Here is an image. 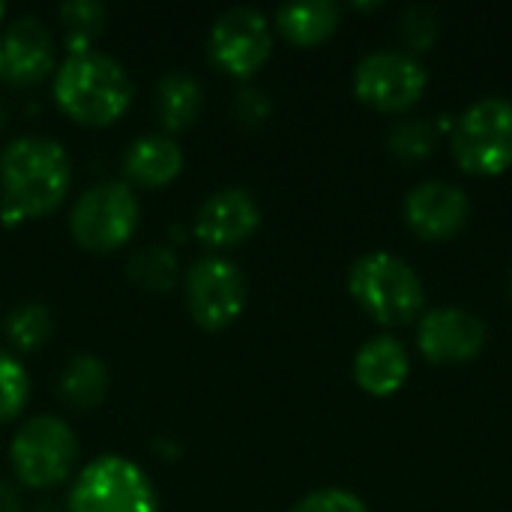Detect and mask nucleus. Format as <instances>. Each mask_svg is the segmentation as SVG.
I'll list each match as a JSON object with an SVG mask.
<instances>
[{
  "label": "nucleus",
  "instance_id": "f257e3e1",
  "mask_svg": "<svg viewBox=\"0 0 512 512\" xmlns=\"http://www.w3.org/2000/svg\"><path fill=\"white\" fill-rule=\"evenodd\" d=\"M72 189V159L48 135H21L0 150V222L15 228L51 216Z\"/></svg>",
  "mask_w": 512,
  "mask_h": 512
},
{
  "label": "nucleus",
  "instance_id": "f03ea898",
  "mask_svg": "<svg viewBox=\"0 0 512 512\" xmlns=\"http://www.w3.org/2000/svg\"><path fill=\"white\" fill-rule=\"evenodd\" d=\"M51 96L63 117L84 129L114 126L135 99V87L120 60L105 51L69 54L57 63Z\"/></svg>",
  "mask_w": 512,
  "mask_h": 512
},
{
  "label": "nucleus",
  "instance_id": "7ed1b4c3",
  "mask_svg": "<svg viewBox=\"0 0 512 512\" xmlns=\"http://www.w3.org/2000/svg\"><path fill=\"white\" fill-rule=\"evenodd\" d=\"M66 512H159V492L135 459L102 453L75 471Z\"/></svg>",
  "mask_w": 512,
  "mask_h": 512
},
{
  "label": "nucleus",
  "instance_id": "20e7f679",
  "mask_svg": "<svg viewBox=\"0 0 512 512\" xmlns=\"http://www.w3.org/2000/svg\"><path fill=\"white\" fill-rule=\"evenodd\" d=\"M81 444L72 426L54 414L24 420L9 441V468L24 489H54L75 477Z\"/></svg>",
  "mask_w": 512,
  "mask_h": 512
},
{
  "label": "nucleus",
  "instance_id": "39448f33",
  "mask_svg": "<svg viewBox=\"0 0 512 512\" xmlns=\"http://www.w3.org/2000/svg\"><path fill=\"white\" fill-rule=\"evenodd\" d=\"M141 225L138 192L126 180H102L87 186L69 210V234L90 255L123 249Z\"/></svg>",
  "mask_w": 512,
  "mask_h": 512
},
{
  "label": "nucleus",
  "instance_id": "423d86ee",
  "mask_svg": "<svg viewBox=\"0 0 512 512\" xmlns=\"http://www.w3.org/2000/svg\"><path fill=\"white\" fill-rule=\"evenodd\" d=\"M348 291L381 324H408L426 303L420 273L393 252H366L348 273Z\"/></svg>",
  "mask_w": 512,
  "mask_h": 512
},
{
  "label": "nucleus",
  "instance_id": "0eeeda50",
  "mask_svg": "<svg viewBox=\"0 0 512 512\" xmlns=\"http://www.w3.org/2000/svg\"><path fill=\"white\" fill-rule=\"evenodd\" d=\"M453 156L471 174H501L512 165V99L483 96L453 123Z\"/></svg>",
  "mask_w": 512,
  "mask_h": 512
},
{
  "label": "nucleus",
  "instance_id": "6e6552de",
  "mask_svg": "<svg viewBox=\"0 0 512 512\" xmlns=\"http://www.w3.org/2000/svg\"><path fill=\"white\" fill-rule=\"evenodd\" d=\"M183 303L189 318L204 333H222L228 330L246 309L249 285L243 270L222 258V255H204L183 273Z\"/></svg>",
  "mask_w": 512,
  "mask_h": 512
},
{
  "label": "nucleus",
  "instance_id": "1a4fd4ad",
  "mask_svg": "<svg viewBox=\"0 0 512 512\" xmlns=\"http://www.w3.org/2000/svg\"><path fill=\"white\" fill-rule=\"evenodd\" d=\"M210 63L231 78H252L273 54V24L255 6L225 9L207 33Z\"/></svg>",
  "mask_w": 512,
  "mask_h": 512
},
{
  "label": "nucleus",
  "instance_id": "9d476101",
  "mask_svg": "<svg viewBox=\"0 0 512 512\" xmlns=\"http://www.w3.org/2000/svg\"><path fill=\"white\" fill-rule=\"evenodd\" d=\"M429 84V72L420 57L399 48H381L366 54L354 69V93L381 111H399L414 105Z\"/></svg>",
  "mask_w": 512,
  "mask_h": 512
},
{
  "label": "nucleus",
  "instance_id": "9b49d317",
  "mask_svg": "<svg viewBox=\"0 0 512 512\" xmlns=\"http://www.w3.org/2000/svg\"><path fill=\"white\" fill-rule=\"evenodd\" d=\"M57 42L48 24L36 15H18L0 30V81L15 90H30L54 78Z\"/></svg>",
  "mask_w": 512,
  "mask_h": 512
},
{
  "label": "nucleus",
  "instance_id": "f8f14e48",
  "mask_svg": "<svg viewBox=\"0 0 512 512\" xmlns=\"http://www.w3.org/2000/svg\"><path fill=\"white\" fill-rule=\"evenodd\" d=\"M261 225V207L255 195L243 186H225L204 198L195 213L192 234L201 246L222 252L246 243Z\"/></svg>",
  "mask_w": 512,
  "mask_h": 512
},
{
  "label": "nucleus",
  "instance_id": "ddd939ff",
  "mask_svg": "<svg viewBox=\"0 0 512 512\" xmlns=\"http://www.w3.org/2000/svg\"><path fill=\"white\" fill-rule=\"evenodd\" d=\"M420 351L432 363H465L486 345V324L462 306H438L420 318Z\"/></svg>",
  "mask_w": 512,
  "mask_h": 512
},
{
  "label": "nucleus",
  "instance_id": "4468645a",
  "mask_svg": "<svg viewBox=\"0 0 512 512\" xmlns=\"http://www.w3.org/2000/svg\"><path fill=\"white\" fill-rule=\"evenodd\" d=\"M471 213V201L462 186L450 180H423L405 198V216L411 228L429 240L456 234Z\"/></svg>",
  "mask_w": 512,
  "mask_h": 512
},
{
  "label": "nucleus",
  "instance_id": "2eb2a0df",
  "mask_svg": "<svg viewBox=\"0 0 512 512\" xmlns=\"http://www.w3.org/2000/svg\"><path fill=\"white\" fill-rule=\"evenodd\" d=\"M183 165V147L171 135L153 132L129 144L123 156V177L132 189H165L183 174Z\"/></svg>",
  "mask_w": 512,
  "mask_h": 512
},
{
  "label": "nucleus",
  "instance_id": "dca6fc26",
  "mask_svg": "<svg viewBox=\"0 0 512 512\" xmlns=\"http://www.w3.org/2000/svg\"><path fill=\"white\" fill-rule=\"evenodd\" d=\"M411 372L405 345L396 336H372L354 354V381L372 396L396 393Z\"/></svg>",
  "mask_w": 512,
  "mask_h": 512
},
{
  "label": "nucleus",
  "instance_id": "f3484780",
  "mask_svg": "<svg viewBox=\"0 0 512 512\" xmlns=\"http://www.w3.org/2000/svg\"><path fill=\"white\" fill-rule=\"evenodd\" d=\"M204 108V87L183 69L165 72L153 90V114L162 126V135L186 132L198 123Z\"/></svg>",
  "mask_w": 512,
  "mask_h": 512
},
{
  "label": "nucleus",
  "instance_id": "a211bd4d",
  "mask_svg": "<svg viewBox=\"0 0 512 512\" xmlns=\"http://www.w3.org/2000/svg\"><path fill=\"white\" fill-rule=\"evenodd\" d=\"M339 24V6L333 0H303L276 9V30L300 48L324 42Z\"/></svg>",
  "mask_w": 512,
  "mask_h": 512
},
{
  "label": "nucleus",
  "instance_id": "6ab92c4d",
  "mask_svg": "<svg viewBox=\"0 0 512 512\" xmlns=\"http://www.w3.org/2000/svg\"><path fill=\"white\" fill-rule=\"evenodd\" d=\"M108 384V369L96 354H75L60 372L57 393L72 411H93L105 402Z\"/></svg>",
  "mask_w": 512,
  "mask_h": 512
},
{
  "label": "nucleus",
  "instance_id": "aec40b11",
  "mask_svg": "<svg viewBox=\"0 0 512 512\" xmlns=\"http://www.w3.org/2000/svg\"><path fill=\"white\" fill-rule=\"evenodd\" d=\"M126 276L135 288L147 291V294H168L183 282L180 273V258L168 243H147L141 246L129 264H126Z\"/></svg>",
  "mask_w": 512,
  "mask_h": 512
},
{
  "label": "nucleus",
  "instance_id": "412c9836",
  "mask_svg": "<svg viewBox=\"0 0 512 512\" xmlns=\"http://www.w3.org/2000/svg\"><path fill=\"white\" fill-rule=\"evenodd\" d=\"M105 24H108V9L99 0H69V3H63L57 9V27H60L66 57L93 51V45L102 36Z\"/></svg>",
  "mask_w": 512,
  "mask_h": 512
},
{
  "label": "nucleus",
  "instance_id": "4be33fe9",
  "mask_svg": "<svg viewBox=\"0 0 512 512\" xmlns=\"http://www.w3.org/2000/svg\"><path fill=\"white\" fill-rule=\"evenodd\" d=\"M3 330H6V342H9L12 354L21 357V354H36L51 342L54 321H51V312L45 303L30 300V303L15 306L6 315Z\"/></svg>",
  "mask_w": 512,
  "mask_h": 512
},
{
  "label": "nucleus",
  "instance_id": "5701e85b",
  "mask_svg": "<svg viewBox=\"0 0 512 512\" xmlns=\"http://www.w3.org/2000/svg\"><path fill=\"white\" fill-rule=\"evenodd\" d=\"M30 399V375L9 348H0V426L18 420Z\"/></svg>",
  "mask_w": 512,
  "mask_h": 512
},
{
  "label": "nucleus",
  "instance_id": "b1692460",
  "mask_svg": "<svg viewBox=\"0 0 512 512\" xmlns=\"http://www.w3.org/2000/svg\"><path fill=\"white\" fill-rule=\"evenodd\" d=\"M390 147L402 159H420V156H426L435 147V129L426 120H420V117L402 120L390 132Z\"/></svg>",
  "mask_w": 512,
  "mask_h": 512
},
{
  "label": "nucleus",
  "instance_id": "393cba45",
  "mask_svg": "<svg viewBox=\"0 0 512 512\" xmlns=\"http://www.w3.org/2000/svg\"><path fill=\"white\" fill-rule=\"evenodd\" d=\"M291 512H369L363 498H357L354 492L348 489H336V486H327V489H315L309 492L306 498H300Z\"/></svg>",
  "mask_w": 512,
  "mask_h": 512
},
{
  "label": "nucleus",
  "instance_id": "a878e982",
  "mask_svg": "<svg viewBox=\"0 0 512 512\" xmlns=\"http://www.w3.org/2000/svg\"><path fill=\"white\" fill-rule=\"evenodd\" d=\"M270 96L261 87H240L231 99V114L243 129H255L270 117Z\"/></svg>",
  "mask_w": 512,
  "mask_h": 512
},
{
  "label": "nucleus",
  "instance_id": "bb28decb",
  "mask_svg": "<svg viewBox=\"0 0 512 512\" xmlns=\"http://www.w3.org/2000/svg\"><path fill=\"white\" fill-rule=\"evenodd\" d=\"M435 30H438V18H435V12L429 6H408L405 9V15H402V33L408 36L411 45H417V48L429 45L432 36H435Z\"/></svg>",
  "mask_w": 512,
  "mask_h": 512
},
{
  "label": "nucleus",
  "instance_id": "cd10ccee",
  "mask_svg": "<svg viewBox=\"0 0 512 512\" xmlns=\"http://www.w3.org/2000/svg\"><path fill=\"white\" fill-rule=\"evenodd\" d=\"M0 512H24L21 495L12 483H0Z\"/></svg>",
  "mask_w": 512,
  "mask_h": 512
},
{
  "label": "nucleus",
  "instance_id": "c85d7f7f",
  "mask_svg": "<svg viewBox=\"0 0 512 512\" xmlns=\"http://www.w3.org/2000/svg\"><path fill=\"white\" fill-rule=\"evenodd\" d=\"M6 120H9V108H6V102L0 99V135H3V129H6Z\"/></svg>",
  "mask_w": 512,
  "mask_h": 512
},
{
  "label": "nucleus",
  "instance_id": "c756f323",
  "mask_svg": "<svg viewBox=\"0 0 512 512\" xmlns=\"http://www.w3.org/2000/svg\"><path fill=\"white\" fill-rule=\"evenodd\" d=\"M3 18H6V6L0 3V24H3Z\"/></svg>",
  "mask_w": 512,
  "mask_h": 512
},
{
  "label": "nucleus",
  "instance_id": "7c9ffc66",
  "mask_svg": "<svg viewBox=\"0 0 512 512\" xmlns=\"http://www.w3.org/2000/svg\"><path fill=\"white\" fill-rule=\"evenodd\" d=\"M510 291H512V273H510Z\"/></svg>",
  "mask_w": 512,
  "mask_h": 512
},
{
  "label": "nucleus",
  "instance_id": "2f4dec72",
  "mask_svg": "<svg viewBox=\"0 0 512 512\" xmlns=\"http://www.w3.org/2000/svg\"><path fill=\"white\" fill-rule=\"evenodd\" d=\"M48 512H54V510H48Z\"/></svg>",
  "mask_w": 512,
  "mask_h": 512
}]
</instances>
